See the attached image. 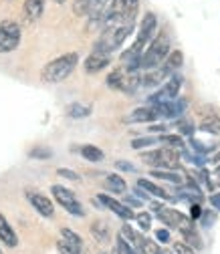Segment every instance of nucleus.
Instances as JSON below:
<instances>
[{
  "mask_svg": "<svg viewBox=\"0 0 220 254\" xmlns=\"http://www.w3.org/2000/svg\"><path fill=\"white\" fill-rule=\"evenodd\" d=\"M158 109L155 107H140V109H134L125 121L128 123H151L153 119H158Z\"/></svg>",
  "mask_w": 220,
  "mask_h": 254,
  "instance_id": "ddd939ff",
  "label": "nucleus"
},
{
  "mask_svg": "<svg viewBox=\"0 0 220 254\" xmlns=\"http://www.w3.org/2000/svg\"><path fill=\"white\" fill-rule=\"evenodd\" d=\"M151 176H153V178H158V180L172 182V184H182V182H184L182 176H178V174H174V172H170V170H153Z\"/></svg>",
  "mask_w": 220,
  "mask_h": 254,
  "instance_id": "a878e982",
  "label": "nucleus"
},
{
  "mask_svg": "<svg viewBox=\"0 0 220 254\" xmlns=\"http://www.w3.org/2000/svg\"><path fill=\"white\" fill-rule=\"evenodd\" d=\"M149 131H166V125H153L149 127Z\"/></svg>",
  "mask_w": 220,
  "mask_h": 254,
  "instance_id": "de8ad7c7",
  "label": "nucleus"
},
{
  "mask_svg": "<svg viewBox=\"0 0 220 254\" xmlns=\"http://www.w3.org/2000/svg\"><path fill=\"white\" fill-rule=\"evenodd\" d=\"M28 200H30V204L35 206V210H37L41 216H45V218H51V216H53L55 208H53V204H51V200H49L47 196L28 192Z\"/></svg>",
  "mask_w": 220,
  "mask_h": 254,
  "instance_id": "4468645a",
  "label": "nucleus"
},
{
  "mask_svg": "<svg viewBox=\"0 0 220 254\" xmlns=\"http://www.w3.org/2000/svg\"><path fill=\"white\" fill-rule=\"evenodd\" d=\"M190 214H192V218H194V220H196V218H202V208H200V204H192Z\"/></svg>",
  "mask_w": 220,
  "mask_h": 254,
  "instance_id": "37998d69",
  "label": "nucleus"
},
{
  "mask_svg": "<svg viewBox=\"0 0 220 254\" xmlns=\"http://www.w3.org/2000/svg\"><path fill=\"white\" fill-rule=\"evenodd\" d=\"M182 236H184V242L190 244L192 248H202V242H200V236L194 232V228H186V230H180Z\"/></svg>",
  "mask_w": 220,
  "mask_h": 254,
  "instance_id": "c85d7f7f",
  "label": "nucleus"
},
{
  "mask_svg": "<svg viewBox=\"0 0 220 254\" xmlns=\"http://www.w3.org/2000/svg\"><path fill=\"white\" fill-rule=\"evenodd\" d=\"M172 252L174 254H196V250L190 244H186V242H174Z\"/></svg>",
  "mask_w": 220,
  "mask_h": 254,
  "instance_id": "c9c22d12",
  "label": "nucleus"
},
{
  "mask_svg": "<svg viewBox=\"0 0 220 254\" xmlns=\"http://www.w3.org/2000/svg\"><path fill=\"white\" fill-rule=\"evenodd\" d=\"M138 188L146 190L147 194H151V196H155V198H160V200H170V196L164 192L160 186H155L153 182H149V180H146V178H140V180H138Z\"/></svg>",
  "mask_w": 220,
  "mask_h": 254,
  "instance_id": "aec40b11",
  "label": "nucleus"
},
{
  "mask_svg": "<svg viewBox=\"0 0 220 254\" xmlns=\"http://www.w3.org/2000/svg\"><path fill=\"white\" fill-rule=\"evenodd\" d=\"M212 164H220V153H216V155L212 157Z\"/></svg>",
  "mask_w": 220,
  "mask_h": 254,
  "instance_id": "8fccbe9b",
  "label": "nucleus"
},
{
  "mask_svg": "<svg viewBox=\"0 0 220 254\" xmlns=\"http://www.w3.org/2000/svg\"><path fill=\"white\" fill-rule=\"evenodd\" d=\"M160 254H162V252H160Z\"/></svg>",
  "mask_w": 220,
  "mask_h": 254,
  "instance_id": "5fc2aeb1",
  "label": "nucleus"
},
{
  "mask_svg": "<svg viewBox=\"0 0 220 254\" xmlns=\"http://www.w3.org/2000/svg\"><path fill=\"white\" fill-rule=\"evenodd\" d=\"M210 204H212L216 210H220V194H212V196H210Z\"/></svg>",
  "mask_w": 220,
  "mask_h": 254,
  "instance_id": "c03bdc74",
  "label": "nucleus"
},
{
  "mask_svg": "<svg viewBox=\"0 0 220 254\" xmlns=\"http://www.w3.org/2000/svg\"><path fill=\"white\" fill-rule=\"evenodd\" d=\"M20 43V26L14 20L0 22V53H10Z\"/></svg>",
  "mask_w": 220,
  "mask_h": 254,
  "instance_id": "39448f33",
  "label": "nucleus"
},
{
  "mask_svg": "<svg viewBox=\"0 0 220 254\" xmlns=\"http://www.w3.org/2000/svg\"><path fill=\"white\" fill-rule=\"evenodd\" d=\"M155 238H158L160 242H164V244H168L170 242V232L164 230V228H160V230H155Z\"/></svg>",
  "mask_w": 220,
  "mask_h": 254,
  "instance_id": "79ce46f5",
  "label": "nucleus"
},
{
  "mask_svg": "<svg viewBox=\"0 0 220 254\" xmlns=\"http://www.w3.org/2000/svg\"><path fill=\"white\" fill-rule=\"evenodd\" d=\"M91 234H93V238H95L97 242H101V244L109 242V238H111L109 226L105 224V222H101V220H95V222L91 224Z\"/></svg>",
  "mask_w": 220,
  "mask_h": 254,
  "instance_id": "6ab92c4d",
  "label": "nucleus"
},
{
  "mask_svg": "<svg viewBox=\"0 0 220 254\" xmlns=\"http://www.w3.org/2000/svg\"><path fill=\"white\" fill-rule=\"evenodd\" d=\"M91 113V109L87 105H81V103H71L67 105V115L69 117H75V119H81V117H87Z\"/></svg>",
  "mask_w": 220,
  "mask_h": 254,
  "instance_id": "bb28decb",
  "label": "nucleus"
},
{
  "mask_svg": "<svg viewBox=\"0 0 220 254\" xmlns=\"http://www.w3.org/2000/svg\"><path fill=\"white\" fill-rule=\"evenodd\" d=\"M214 180H216V184L220 186V164H218L216 170H214Z\"/></svg>",
  "mask_w": 220,
  "mask_h": 254,
  "instance_id": "49530a36",
  "label": "nucleus"
},
{
  "mask_svg": "<svg viewBox=\"0 0 220 254\" xmlns=\"http://www.w3.org/2000/svg\"><path fill=\"white\" fill-rule=\"evenodd\" d=\"M30 157H35V160H47V157H51V149L47 147H37L30 151Z\"/></svg>",
  "mask_w": 220,
  "mask_h": 254,
  "instance_id": "58836bf2",
  "label": "nucleus"
},
{
  "mask_svg": "<svg viewBox=\"0 0 220 254\" xmlns=\"http://www.w3.org/2000/svg\"><path fill=\"white\" fill-rule=\"evenodd\" d=\"M57 174L61 176V178H67V180H73V182H77L79 180V176L73 172V170H65V168H59L57 170Z\"/></svg>",
  "mask_w": 220,
  "mask_h": 254,
  "instance_id": "ea45409f",
  "label": "nucleus"
},
{
  "mask_svg": "<svg viewBox=\"0 0 220 254\" xmlns=\"http://www.w3.org/2000/svg\"><path fill=\"white\" fill-rule=\"evenodd\" d=\"M81 155L85 157L87 162H101L103 160V151L95 145H83L81 147Z\"/></svg>",
  "mask_w": 220,
  "mask_h": 254,
  "instance_id": "b1692460",
  "label": "nucleus"
},
{
  "mask_svg": "<svg viewBox=\"0 0 220 254\" xmlns=\"http://www.w3.org/2000/svg\"><path fill=\"white\" fill-rule=\"evenodd\" d=\"M200 129L206 131V133H212V135H220V117L218 115H206L202 121H200Z\"/></svg>",
  "mask_w": 220,
  "mask_h": 254,
  "instance_id": "412c9836",
  "label": "nucleus"
},
{
  "mask_svg": "<svg viewBox=\"0 0 220 254\" xmlns=\"http://www.w3.org/2000/svg\"><path fill=\"white\" fill-rule=\"evenodd\" d=\"M162 143H166V147H172V149H178V147H184V139H182V135H162V139H160Z\"/></svg>",
  "mask_w": 220,
  "mask_h": 254,
  "instance_id": "2f4dec72",
  "label": "nucleus"
},
{
  "mask_svg": "<svg viewBox=\"0 0 220 254\" xmlns=\"http://www.w3.org/2000/svg\"><path fill=\"white\" fill-rule=\"evenodd\" d=\"M136 222L140 224L142 230H149V228H151V214L140 212V214H136Z\"/></svg>",
  "mask_w": 220,
  "mask_h": 254,
  "instance_id": "f704fd0d",
  "label": "nucleus"
},
{
  "mask_svg": "<svg viewBox=\"0 0 220 254\" xmlns=\"http://www.w3.org/2000/svg\"><path fill=\"white\" fill-rule=\"evenodd\" d=\"M115 168L121 170V172H136V166L134 164H128V162H123V160L115 162Z\"/></svg>",
  "mask_w": 220,
  "mask_h": 254,
  "instance_id": "a19ab883",
  "label": "nucleus"
},
{
  "mask_svg": "<svg viewBox=\"0 0 220 254\" xmlns=\"http://www.w3.org/2000/svg\"><path fill=\"white\" fill-rule=\"evenodd\" d=\"M160 252H162V250L158 248V244H155V242H151V240H147V238L142 240L140 254H160Z\"/></svg>",
  "mask_w": 220,
  "mask_h": 254,
  "instance_id": "473e14b6",
  "label": "nucleus"
},
{
  "mask_svg": "<svg viewBox=\"0 0 220 254\" xmlns=\"http://www.w3.org/2000/svg\"><path fill=\"white\" fill-rule=\"evenodd\" d=\"M61 236L65 238L69 244H73L75 248H79V250L83 248V240H81V236H79L77 232H73L71 228H61Z\"/></svg>",
  "mask_w": 220,
  "mask_h": 254,
  "instance_id": "cd10ccee",
  "label": "nucleus"
},
{
  "mask_svg": "<svg viewBox=\"0 0 220 254\" xmlns=\"http://www.w3.org/2000/svg\"><path fill=\"white\" fill-rule=\"evenodd\" d=\"M168 55H170V39L166 33H160L149 43L147 51L142 55V69H146V71L158 69L168 59Z\"/></svg>",
  "mask_w": 220,
  "mask_h": 254,
  "instance_id": "f03ea898",
  "label": "nucleus"
},
{
  "mask_svg": "<svg viewBox=\"0 0 220 254\" xmlns=\"http://www.w3.org/2000/svg\"><path fill=\"white\" fill-rule=\"evenodd\" d=\"M57 2H65V0H57Z\"/></svg>",
  "mask_w": 220,
  "mask_h": 254,
  "instance_id": "3c124183",
  "label": "nucleus"
},
{
  "mask_svg": "<svg viewBox=\"0 0 220 254\" xmlns=\"http://www.w3.org/2000/svg\"><path fill=\"white\" fill-rule=\"evenodd\" d=\"M155 168H160V170H176V168H180V155H178V151L172 149V147L158 149Z\"/></svg>",
  "mask_w": 220,
  "mask_h": 254,
  "instance_id": "9d476101",
  "label": "nucleus"
},
{
  "mask_svg": "<svg viewBox=\"0 0 220 254\" xmlns=\"http://www.w3.org/2000/svg\"><path fill=\"white\" fill-rule=\"evenodd\" d=\"M107 65H109V55L95 53V51H93V53L85 59V63H83V67H85L87 73H99V71L105 69Z\"/></svg>",
  "mask_w": 220,
  "mask_h": 254,
  "instance_id": "f8f14e48",
  "label": "nucleus"
},
{
  "mask_svg": "<svg viewBox=\"0 0 220 254\" xmlns=\"http://www.w3.org/2000/svg\"><path fill=\"white\" fill-rule=\"evenodd\" d=\"M77 63H79V55L77 53L63 55V57L47 63V65L43 67V71H41V79L45 83H61V81H65L73 73V69L77 67Z\"/></svg>",
  "mask_w": 220,
  "mask_h": 254,
  "instance_id": "f257e3e1",
  "label": "nucleus"
},
{
  "mask_svg": "<svg viewBox=\"0 0 220 254\" xmlns=\"http://www.w3.org/2000/svg\"><path fill=\"white\" fill-rule=\"evenodd\" d=\"M0 240H2L6 246H10V248H14L16 246V234H14V230L10 228V224H8V220L0 214Z\"/></svg>",
  "mask_w": 220,
  "mask_h": 254,
  "instance_id": "f3484780",
  "label": "nucleus"
},
{
  "mask_svg": "<svg viewBox=\"0 0 220 254\" xmlns=\"http://www.w3.org/2000/svg\"><path fill=\"white\" fill-rule=\"evenodd\" d=\"M153 143H155L153 137H138V139L132 141V147H134V149H144V147H149V145H153Z\"/></svg>",
  "mask_w": 220,
  "mask_h": 254,
  "instance_id": "4c0bfd02",
  "label": "nucleus"
},
{
  "mask_svg": "<svg viewBox=\"0 0 220 254\" xmlns=\"http://www.w3.org/2000/svg\"><path fill=\"white\" fill-rule=\"evenodd\" d=\"M113 0H93L91 2V10H89V26H103V14L109 8V4Z\"/></svg>",
  "mask_w": 220,
  "mask_h": 254,
  "instance_id": "9b49d317",
  "label": "nucleus"
},
{
  "mask_svg": "<svg viewBox=\"0 0 220 254\" xmlns=\"http://www.w3.org/2000/svg\"><path fill=\"white\" fill-rule=\"evenodd\" d=\"M57 250H59V254H81V250L75 248L73 244H69L65 238L57 242Z\"/></svg>",
  "mask_w": 220,
  "mask_h": 254,
  "instance_id": "72a5a7b5",
  "label": "nucleus"
},
{
  "mask_svg": "<svg viewBox=\"0 0 220 254\" xmlns=\"http://www.w3.org/2000/svg\"><path fill=\"white\" fill-rule=\"evenodd\" d=\"M128 206H140V200H136V198H128Z\"/></svg>",
  "mask_w": 220,
  "mask_h": 254,
  "instance_id": "09e8293b",
  "label": "nucleus"
},
{
  "mask_svg": "<svg viewBox=\"0 0 220 254\" xmlns=\"http://www.w3.org/2000/svg\"><path fill=\"white\" fill-rule=\"evenodd\" d=\"M134 24H121V26H111V28H103V33L99 37V41L95 43V53H103L109 55L115 49H119L123 45V41L130 37Z\"/></svg>",
  "mask_w": 220,
  "mask_h": 254,
  "instance_id": "7ed1b4c3",
  "label": "nucleus"
},
{
  "mask_svg": "<svg viewBox=\"0 0 220 254\" xmlns=\"http://www.w3.org/2000/svg\"><path fill=\"white\" fill-rule=\"evenodd\" d=\"M91 2L93 0H75L73 2V12L77 16H89V10H91Z\"/></svg>",
  "mask_w": 220,
  "mask_h": 254,
  "instance_id": "7c9ffc66",
  "label": "nucleus"
},
{
  "mask_svg": "<svg viewBox=\"0 0 220 254\" xmlns=\"http://www.w3.org/2000/svg\"><path fill=\"white\" fill-rule=\"evenodd\" d=\"M172 73L162 65V67H158V69H151V71H147L144 77H142V85L144 87H155V85H160L164 79H168Z\"/></svg>",
  "mask_w": 220,
  "mask_h": 254,
  "instance_id": "2eb2a0df",
  "label": "nucleus"
},
{
  "mask_svg": "<svg viewBox=\"0 0 220 254\" xmlns=\"http://www.w3.org/2000/svg\"><path fill=\"white\" fill-rule=\"evenodd\" d=\"M162 254H170V252H162ZM172 254H174V252H172Z\"/></svg>",
  "mask_w": 220,
  "mask_h": 254,
  "instance_id": "603ef678",
  "label": "nucleus"
},
{
  "mask_svg": "<svg viewBox=\"0 0 220 254\" xmlns=\"http://www.w3.org/2000/svg\"><path fill=\"white\" fill-rule=\"evenodd\" d=\"M202 218H204V224H206V226H210V222L214 220V214H210V212H206V214H202Z\"/></svg>",
  "mask_w": 220,
  "mask_h": 254,
  "instance_id": "a18cd8bd",
  "label": "nucleus"
},
{
  "mask_svg": "<svg viewBox=\"0 0 220 254\" xmlns=\"http://www.w3.org/2000/svg\"><path fill=\"white\" fill-rule=\"evenodd\" d=\"M155 26H158V18H155L153 12H147V14L144 16L142 24H140L138 39H136L134 47L130 49L132 53H136V55H144V49L149 47V43L153 41L151 37H153V33H155Z\"/></svg>",
  "mask_w": 220,
  "mask_h": 254,
  "instance_id": "20e7f679",
  "label": "nucleus"
},
{
  "mask_svg": "<svg viewBox=\"0 0 220 254\" xmlns=\"http://www.w3.org/2000/svg\"><path fill=\"white\" fill-rule=\"evenodd\" d=\"M43 10H45V0H24V14L28 20L41 18Z\"/></svg>",
  "mask_w": 220,
  "mask_h": 254,
  "instance_id": "a211bd4d",
  "label": "nucleus"
},
{
  "mask_svg": "<svg viewBox=\"0 0 220 254\" xmlns=\"http://www.w3.org/2000/svg\"><path fill=\"white\" fill-rule=\"evenodd\" d=\"M123 77H125V69H115L109 77H107V85L111 89H121V83H123Z\"/></svg>",
  "mask_w": 220,
  "mask_h": 254,
  "instance_id": "c756f323",
  "label": "nucleus"
},
{
  "mask_svg": "<svg viewBox=\"0 0 220 254\" xmlns=\"http://www.w3.org/2000/svg\"><path fill=\"white\" fill-rule=\"evenodd\" d=\"M51 190H53L55 200H57L63 208H65L69 214H73V216H85V210L81 208V204L77 202V198H75L73 192H69V190L63 188V186H53Z\"/></svg>",
  "mask_w": 220,
  "mask_h": 254,
  "instance_id": "0eeeda50",
  "label": "nucleus"
},
{
  "mask_svg": "<svg viewBox=\"0 0 220 254\" xmlns=\"http://www.w3.org/2000/svg\"><path fill=\"white\" fill-rule=\"evenodd\" d=\"M0 254H2V250H0Z\"/></svg>",
  "mask_w": 220,
  "mask_h": 254,
  "instance_id": "864d4df0",
  "label": "nucleus"
},
{
  "mask_svg": "<svg viewBox=\"0 0 220 254\" xmlns=\"http://www.w3.org/2000/svg\"><path fill=\"white\" fill-rule=\"evenodd\" d=\"M182 63H184V55H182L180 51H172V53L168 55V59L164 61V67L172 73V71H176V69L182 65Z\"/></svg>",
  "mask_w": 220,
  "mask_h": 254,
  "instance_id": "393cba45",
  "label": "nucleus"
},
{
  "mask_svg": "<svg viewBox=\"0 0 220 254\" xmlns=\"http://www.w3.org/2000/svg\"><path fill=\"white\" fill-rule=\"evenodd\" d=\"M97 202H101L105 208H109L113 214H117V216H119V218H123V220H134V218H136L134 210H132L128 204H121V202L113 200V198H111V196H107V194H99Z\"/></svg>",
  "mask_w": 220,
  "mask_h": 254,
  "instance_id": "1a4fd4ad",
  "label": "nucleus"
},
{
  "mask_svg": "<svg viewBox=\"0 0 220 254\" xmlns=\"http://www.w3.org/2000/svg\"><path fill=\"white\" fill-rule=\"evenodd\" d=\"M180 87H182V75H172L166 81V85L158 93H155V95H151V97H149V103L153 107H158V105H164V103L174 101L178 97V93H180Z\"/></svg>",
  "mask_w": 220,
  "mask_h": 254,
  "instance_id": "423d86ee",
  "label": "nucleus"
},
{
  "mask_svg": "<svg viewBox=\"0 0 220 254\" xmlns=\"http://www.w3.org/2000/svg\"><path fill=\"white\" fill-rule=\"evenodd\" d=\"M176 125H178V131L184 133V135H192L194 133V125L188 121V119H180Z\"/></svg>",
  "mask_w": 220,
  "mask_h": 254,
  "instance_id": "e433bc0d",
  "label": "nucleus"
},
{
  "mask_svg": "<svg viewBox=\"0 0 220 254\" xmlns=\"http://www.w3.org/2000/svg\"><path fill=\"white\" fill-rule=\"evenodd\" d=\"M121 238L125 240V242H128V244H132L138 252H140V246H142V240H144V236H140L132 226H128V224H125L123 228H121Z\"/></svg>",
  "mask_w": 220,
  "mask_h": 254,
  "instance_id": "4be33fe9",
  "label": "nucleus"
},
{
  "mask_svg": "<svg viewBox=\"0 0 220 254\" xmlns=\"http://www.w3.org/2000/svg\"><path fill=\"white\" fill-rule=\"evenodd\" d=\"M105 186L111 190V192H115V194H123L125 190H128V184H125V180L121 176H117V174H109L105 178Z\"/></svg>",
  "mask_w": 220,
  "mask_h": 254,
  "instance_id": "5701e85b",
  "label": "nucleus"
},
{
  "mask_svg": "<svg viewBox=\"0 0 220 254\" xmlns=\"http://www.w3.org/2000/svg\"><path fill=\"white\" fill-rule=\"evenodd\" d=\"M158 218L164 222V224H168V226H172V228H180V230L192 228V224H190V218H186L182 212L172 210V208L158 212Z\"/></svg>",
  "mask_w": 220,
  "mask_h": 254,
  "instance_id": "6e6552de",
  "label": "nucleus"
},
{
  "mask_svg": "<svg viewBox=\"0 0 220 254\" xmlns=\"http://www.w3.org/2000/svg\"><path fill=\"white\" fill-rule=\"evenodd\" d=\"M158 109V115L160 117H178V115H182V111L186 109V101H170V103H164V105H158L155 107Z\"/></svg>",
  "mask_w": 220,
  "mask_h": 254,
  "instance_id": "dca6fc26",
  "label": "nucleus"
}]
</instances>
